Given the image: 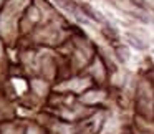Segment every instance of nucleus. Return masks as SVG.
<instances>
[{
  "mask_svg": "<svg viewBox=\"0 0 154 134\" xmlns=\"http://www.w3.org/2000/svg\"><path fill=\"white\" fill-rule=\"evenodd\" d=\"M128 41H129V43L133 45L134 48H137V50H146V45H144V43H141V41H139V38H136L134 35L128 33Z\"/></svg>",
  "mask_w": 154,
  "mask_h": 134,
  "instance_id": "f03ea898",
  "label": "nucleus"
},
{
  "mask_svg": "<svg viewBox=\"0 0 154 134\" xmlns=\"http://www.w3.org/2000/svg\"><path fill=\"white\" fill-rule=\"evenodd\" d=\"M81 10H83L90 18H93V20H96V22H103V17H98L100 14H98L96 10H93V8L90 7V5H83V7H81Z\"/></svg>",
  "mask_w": 154,
  "mask_h": 134,
  "instance_id": "f257e3e1",
  "label": "nucleus"
}]
</instances>
